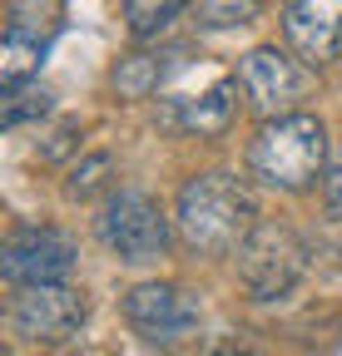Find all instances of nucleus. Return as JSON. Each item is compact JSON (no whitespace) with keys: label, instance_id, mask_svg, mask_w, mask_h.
Returning a JSON list of instances; mask_svg holds the SVG:
<instances>
[{"label":"nucleus","instance_id":"obj_1","mask_svg":"<svg viewBox=\"0 0 342 356\" xmlns=\"http://www.w3.org/2000/svg\"><path fill=\"white\" fill-rule=\"evenodd\" d=\"M179 238L199 257H228L258 228V203L233 173H199L179 188Z\"/></svg>","mask_w":342,"mask_h":356},{"label":"nucleus","instance_id":"obj_2","mask_svg":"<svg viewBox=\"0 0 342 356\" xmlns=\"http://www.w3.org/2000/svg\"><path fill=\"white\" fill-rule=\"evenodd\" d=\"M322 163H327V129L313 114H278L248 144L253 178H263L268 188H283V193L313 188L322 178Z\"/></svg>","mask_w":342,"mask_h":356},{"label":"nucleus","instance_id":"obj_3","mask_svg":"<svg viewBox=\"0 0 342 356\" xmlns=\"http://www.w3.org/2000/svg\"><path fill=\"white\" fill-rule=\"evenodd\" d=\"M303 273H308V248L297 243L283 222H258V228L248 233V243L238 248V277L258 302L288 297Z\"/></svg>","mask_w":342,"mask_h":356},{"label":"nucleus","instance_id":"obj_4","mask_svg":"<svg viewBox=\"0 0 342 356\" xmlns=\"http://www.w3.org/2000/svg\"><path fill=\"white\" fill-rule=\"evenodd\" d=\"M60 30H65V0H10L6 40H0V79L25 84Z\"/></svg>","mask_w":342,"mask_h":356},{"label":"nucleus","instance_id":"obj_5","mask_svg":"<svg viewBox=\"0 0 342 356\" xmlns=\"http://www.w3.org/2000/svg\"><path fill=\"white\" fill-rule=\"evenodd\" d=\"M100 238L119 262H154L169 252V218L149 193H114L100 213Z\"/></svg>","mask_w":342,"mask_h":356},{"label":"nucleus","instance_id":"obj_6","mask_svg":"<svg viewBox=\"0 0 342 356\" xmlns=\"http://www.w3.org/2000/svg\"><path fill=\"white\" fill-rule=\"evenodd\" d=\"M84 317H90V297L84 287H70V282H40V287H20L15 302H10V322L25 341H40V346H60L70 341Z\"/></svg>","mask_w":342,"mask_h":356},{"label":"nucleus","instance_id":"obj_7","mask_svg":"<svg viewBox=\"0 0 342 356\" xmlns=\"http://www.w3.org/2000/svg\"><path fill=\"white\" fill-rule=\"evenodd\" d=\"M124 322L149 346L174 351L199 332V302L174 282H139L134 292H124Z\"/></svg>","mask_w":342,"mask_h":356},{"label":"nucleus","instance_id":"obj_8","mask_svg":"<svg viewBox=\"0 0 342 356\" xmlns=\"http://www.w3.org/2000/svg\"><path fill=\"white\" fill-rule=\"evenodd\" d=\"M233 79H238L243 95H248V104L263 109L268 119L293 114V104L308 99V84H313L308 65L293 60V55H283L278 44H258V50H248L238 60V74Z\"/></svg>","mask_w":342,"mask_h":356},{"label":"nucleus","instance_id":"obj_9","mask_svg":"<svg viewBox=\"0 0 342 356\" xmlns=\"http://www.w3.org/2000/svg\"><path fill=\"white\" fill-rule=\"evenodd\" d=\"M75 267V243L55 228H25L0 252V273L15 287H40V282H65Z\"/></svg>","mask_w":342,"mask_h":356},{"label":"nucleus","instance_id":"obj_10","mask_svg":"<svg viewBox=\"0 0 342 356\" xmlns=\"http://www.w3.org/2000/svg\"><path fill=\"white\" fill-rule=\"evenodd\" d=\"M283 35L308 70H327L342 55V0H293Z\"/></svg>","mask_w":342,"mask_h":356},{"label":"nucleus","instance_id":"obj_11","mask_svg":"<svg viewBox=\"0 0 342 356\" xmlns=\"http://www.w3.org/2000/svg\"><path fill=\"white\" fill-rule=\"evenodd\" d=\"M238 114V79H213L203 95H169L159 104V124L169 134H224Z\"/></svg>","mask_w":342,"mask_h":356},{"label":"nucleus","instance_id":"obj_12","mask_svg":"<svg viewBox=\"0 0 342 356\" xmlns=\"http://www.w3.org/2000/svg\"><path fill=\"white\" fill-rule=\"evenodd\" d=\"M169 74H174V55H144L139 50V55L114 65V89L124 99H149Z\"/></svg>","mask_w":342,"mask_h":356},{"label":"nucleus","instance_id":"obj_13","mask_svg":"<svg viewBox=\"0 0 342 356\" xmlns=\"http://www.w3.org/2000/svg\"><path fill=\"white\" fill-rule=\"evenodd\" d=\"M50 114V89L40 79H25V84H6V99H0V124L6 129H20L25 119H40Z\"/></svg>","mask_w":342,"mask_h":356},{"label":"nucleus","instance_id":"obj_14","mask_svg":"<svg viewBox=\"0 0 342 356\" xmlns=\"http://www.w3.org/2000/svg\"><path fill=\"white\" fill-rule=\"evenodd\" d=\"M258 10H263V0H194V15H199V25H208V30L248 25Z\"/></svg>","mask_w":342,"mask_h":356},{"label":"nucleus","instance_id":"obj_15","mask_svg":"<svg viewBox=\"0 0 342 356\" xmlns=\"http://www.w3.org/2000/svg\"><path fill=\"white\" fill-rule=\"evenodd\" d=\"M184 6L189 0H124V20H130V30L144 40V35H159Z\"/></svg>","mask_w":342,"mask_h":356},{"label":"nucleus","instance_id":"obj_16","mask_svg":"<svg viewBox=\"0 0 342 356\" xmlns=\"http://www.w3.org/2000/svg\"><path fill=\"white\" fill-rule=\"evenodd\" d=\"M104 173H109V154L84 159V163L70 173V198H95V193L104 188Z\"/></svg>","mask_w":342,"mask_h":356},{"label":"nucleus","instance_id":"obj_17","mask_svg":"<svg viewBox=\"0 0 342 356\" xmlns=\"http://www.w3.org/2000/svg\"><path fill=\"white\" fill-rule=\"evenodd\" d=\"M322 198H327V213H332V218H342V149H337V154H332V163H327Z\"/></svg>","mask_w":342,"mask_h":356},{"label":"nucleus","instance_id":"obj_18","mask_svg":"<svg viewBox=\"0 0 342 356\" xmlns=\"http://www.w3.org/2000/svg\"><path fill=\"white\" fill-rule=\"evenodd\" d=\"M224 356H253V351H224Z\"/></svg>","mask_w":342,"mask_h":356}]
</instances>
